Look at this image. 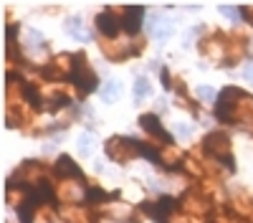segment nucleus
Returning <instances> with one entry per match:
<instances>
[{
    "mask_svg": "<svg viewBox=\"0 0 253 223\" xmlns=\"http://www.w3.org/2000/svg\"><path fill=\"white\" fill-rule=\"evenodd\" d=\"M104 152H107L109 160L119 162V165H126V162H132L139 155V147H137V142L126 139V137H109L107 145H104Z\"/></svg>",
    "mask_w": 253,
    "mask_h": 223,
    "instance_id": "nucleus-3",
    "label": "nucleus"
},
{
    "mask_svg": "<svg viewBox=\"0 0 253 223\" xmlns=\"http://www.w3.org/2000/svg\"><path fill=\"white\" fill-rule=\"evenodd\" d=\"M89 188L84 180H61V185L56 188V198L63 203H79V200H86Z\"/></svg>",
    "mask_w": 253,
    "mask_h": 223,
    "instance_id": "nucleus-5",
    "label": "nucleus"
},
{
    "mask_svg": "<svg viewBox=\"0 0 253 223\" xmlns=\"http://www.w3.org/2000/svg\"><path fill=\"white\" fill-rule=\"evenodd\" d=\"M243 76H246V79L251 81V84H253V64H248V66L243 69Z\"/></svg>",
    "mask_w": 253,
    "mask_h": 223,
    "instance_id": "nucleus-25",
    "label": "nucleus"
},
{
    "mask_svg": "<svg viewBox=\"0 0 253 223\" xmlns=\"http://www.w3.org/2000/svg\"><path fill=\"white\" fill-rule=\"evenodd\" d=\"M248 48H251V53H253V44H251V46H248Z\"/></svg>",
    "mask_w": 253,
    "mask_h": 223,
    "instance_id": "nucleus-27",
    "label": "nucleus"
},
{
    "mask_svg": "<svg viewBox=\"0 0 253 223\" xmlns=\"http://www.w3.org/2000/svg\"><path fill=\"white\" fill-rule=\"evenodd\" d=\"M162 223H193V221H190L187 216H177V213H172L170 218H165Z\"/></svg>",
    "mask_w": 253,
    "mask_h": 223,
    "instance_id": "nucleus-23",
    "label": "nucleus"
},
{
    "mask_svg": "<svg viewBox=\"0 0 253 223\" xmlns=\"http://www.w3.org/2000/svg\"><path fill=\"white\" fill-rule=\"evenodd\" d=\"M66 104H69V96H66V94H51V96H48V101H46V109L58 112V109H63Z\"/></svg>",
    "mask_w": 253,
    "mask_h": 223,
    "instance_id": "nucleus-15",
    "label": "nucleus"
},
{
    "mask_svg": "<svg viewBox=\"0 0 253 223\" xmlns=\"http://www.w3.org/2000/svg\"><path fill=\"white\" fill-rule=\"evenodd\" d=\"M180 137H190V134H193V130H190L187 125H177V130H175Z\"/></svg>",
    "mask_w": 253,
    "mask_h": 223,
    "instance_id": "nucleus-24",
    "label": "nucleus"
},
{
    "mask_svg": "<svg viewBox=\"0 0 253 223\" xmlns=\"http://www.w3.org/2000/svg\"><path fill=\"white\" fill-rule=\"evenodd\" d=\"M180 206H182L185 211H190V213H208V211H210V200H208L203 193H198V190H190V193L182 195Z\"/></svg>",
    "mask_w": 253,
    "mask_h": 223,
    "instance_id": "nucleus-10",
    "label": "nucleus"
},
{
    "mask_svg": "<svg viewBox=\"0 0 253 223\" xmlns=\"http://www.w3.org/2000/svg\"><path fill=\"white\" fill-rule=\"evenodd\" d=\"M107 193L104 190H99V188H89V195H86V200L89 203H96V206H101V203H107Z\"/></svg>",
    "mask_w": 253,
    "mask_h": 223,
    "instance_id": "nucleus-18",
    "label": "nucleus"
},
{
    "mask_svg": "<svg viewBox=\"0 0 253 223\" xmlns=\"http://www.w3.org/2000/svg\"><path fill=\"white\" fill-rule=\"evenodd\" d=\"M63 28H66V33H69V36H74V38H79V41H91V38H89V33L84 31V20H81L79 15L66 18V23H63Z\"/></svg>",
    "mask_w": 253,
    "mask_h": 223,
    "instance_id": "nucleus-11",
    "label": "nucleus"
},
{
    "mask_svg": "<svg viewBox=\"0 0 253 223\" xmlns=\"http://www.w3.org/2000/svg\"><path fill=\"white\" fill-rule=\"evenodd\" d=\"M119 94H122V87H119V84H114V81H109V84H104V89H101L104 101H114Z\"/></svg>",
    "mask_w": 253,
    "mask_h": 223,
    "instance_id": "nucleus-17",
    "label": "nucleus"
},
{
    "mask_svg": "<svg viewBox=\"0 0 253 223\" xmlns=\"http://www.w3.org/2000/svg\"><path fill=\"white\" fill-rule=\"evenodd\" d=\"M198 99L200 101H215L218 99V94H215V89H210V87H198Z\"/></svg>",
    "mask_w": 253,
    "mask_h": 223,
    "instance_id": "nucleus-19",
    "label": "nucleus"
},
{
    "mask_svg": "<svg viewBox=\"0 0 253 223\" xmlns=\"http://www.w3.org/2000/svg\"><path fill=\"white\" fill-rule=\"evenodd\" d=\"M152 94V84H150V79H144V76H137L134 81V101H142Z\"/></svg>",
    "mask_w": 253,
    "mask_h": 223,
    "instance_id": "nucleus-13",
    "label": "nucleus"
},
{
    "mask_svg": "<svg viewBox=\"0 0 253 223\" xmlns=\"http://www.w3.org/2000/svg\"><path fill=\"white\" fill-rule=\"evenodd\" d=\"M96 28H99V33L101 36H107V38H112V36H117L119 33V28H122V18H117L112 10H104V13H99L96 15Z\"/></svg>",
    "mask_w": 253,
    "mask_h": 223,
    "instance_id": "nucleus-8",
    "label": "nucleus"
},
{
    "mask_svg": "<svg viewBox=\"0 0 253 223\" xmlns=\"http://www.w3.org/2000/svg\"><path fill=\"white\" fill-rule=\"evenodd\" d=\"M203 150H205L210 157H213V160L223 162L228 170L236 168V165H233V152H230V139H228L225 132H210V134H205Z\"/></svg>",
    "mask_w": 253,
    "mask_h": 223,
    "instance_id": "nucleus-2",
    "label": "nucleus"
},
{
    "mask_svg": "<svg viewBox=\"0 0 253 223\" xmlns=\"http://www.w3.org/2000/svg\"><path fill=\"white\" fill-rule=\"evenodd\" d=\"M56 178H61V180H84L79 165H76L69 155H61V157L56 160Z\"/></svg>",
    "mask_w": 253,
    "mask_h": 223,
    "instance_id": "nucleus-9",
    "label": "nucleus"
},
{
    "mask_svg": "<svg viewBox=\"0 0 253 223\" xmlns=\"http://www.w3.org/2000/svg\"><path fill=\"white\" fill-rule=\"evenodd\" d=\"M241 18L246 20L248 26H253V5H243L241 8Z\"/></svg>",
    "mask_w": 253,
    "mask_h": 223,
    "instance_id": "nucleus-22",
    "label": "nucleus"
},
{
    "mask_svg": "<svg viewBox=\"0 0 253 223\" xmlns=\"http://www.w3.org/2000/svg\"><path fill=\"white\" fill-rule=\"evenodd\" d=\"M122 28L129 33V36H134L139 28H142V20H144V8L142 5H129V8H124L122 10Z\"/></svg>",
    "mask_w": 253,
    "mask_h": 223,
    "instance_id": "nucleus-7",
    "label": "nucleus"
},
{
    "mask_svg": "<svg viewBox=\"0 0 253 223\" xmlns=\"http://www.w3.org/2000/svg\"><path fill=\"white\" fill-rule=\"evenodd\" d=\"M215 117L220 122H228V125H238V122L246 125V122H253V99L236 87H225L218 94Z\"/></svg>",
    "mask_w": 253,
    "mask_h": 223,
    "instance_id": "nucleus-1",
    "label": "nucleus"
},
{
    "mask_svg": "<svg viewBox=\"0 0 253 223\" xmlns=\"http://www.w3.org/2000/svg\"><path fill=\"white\" fill-rule=\"evenodd\" d=\"M139 127L150 137H160L162 145H172V137H170V132H165V127H162V122H160L157 114H142L139 117Z\"/></svg>",
    "mask_w": 253,
    "mask_h": 223,
    "instance_id": "nucleus-6",
    "label": "nucleus"
},
{
    "mask_svg": "<svg viewBox=\"0 0 253 223\" xmlns=\"http://www.w3.org/2000/svg\"><path fill=\"white\" fill-rule=\"evenodd\" d=\"M218 10L223 13V15H228L230 20H241L238 15H241V8H233V5H218Z\"/></svg>",
    "mask_w": 253,
    "mask_h": 223,
    "instance_id": "nucleus-20",
    "label": "nucleus"
},
{
    "mask_svg": "<svg viewBox=\"0 0 253 223\" xmlns=\"http://www.w3.org/2000/svg\"><path fill=\"white\" fill-rule=\"evenodd\" d=\"M162 84H165V87H172V84H170V71H167V69H162Z\"/></svg>",
    "mask_w": 253,
    "mask_h": 223,
    "instance_id": "nucleus-26",
    "label": "nucleus"
},
{
    "mask_svg": "<svg viewBox=\"0 0 253 223\" xmlns=\"http://www.w3.org/2000/svg\"><path fill=\"white\" fill-rule=\"evenodd\" d=\"M180 155H177V150L172 147V145H162L160 147V165H165V168H177L180 165V160H177Z\"/></svg>",
    "mask_w": 253,
    "mask_h": 223,
    "instance_id": "nucleus-12",
    "label": "nucleus"
},
{
    "mask_svg": "<svg viewBox=\"0 0 253 223\" xmlns=\"http://www.w3.org/2000/svg\"><path fill=\"white\" fill-rule=\"evenodd\" d=\"M69 223H91V213L89 211H84V208H74L66 213Z\"/></svg>",
    "mask_w": 253,
    "mask_h": 223,
    "instance_id": "nucleus-16",
    "label": "nucleus"
},
{
    "mask_svg": "<svg viewBox=\"0 0 253 223\" xmlns=\"http://www.w3.org/2000/svg\"><path fill=\"white\" fill-rule=\"evenodd\" d=\"M79 150H81L84 155H89V150H91V137H89V134H84V137L79 139Z\"/></svg>",
    "mask_w": 253,
    "mask_h": 223,
    "instance_id": "nucleus-21",
    "label": "nucleus"
},
{
    "mask_svg": "<svg viewBox=\"0 0 253 223\" xmlns=\"http://www.w3.org/2000/svg\"><path fill=\"white\" fill-rule=\"evenodd\" d=\"M74 84L84 91V94H89L96 89V71L89 66V61H86V53H76L74 56Z\"/></svg>",
    "mask_w": 253,
    "mask_h": 223,
    "instance_id": "nucleus-4",
    "label": "nucleus"
},
{
    "mask_svg": "<svg viewBox=\"0 0 253 223\" xmlns=\"http://www.w3.org/2000/svg\"><path fill=\"white\" fill-rule=\"evenodd\" d=\"M152 36H157L160 41H167V38L172 36V26L165 23V18H157L155 23H152Z\"/></svg>",
    "mask_w": 253,
    "mask_h": 223,
    "instance_id": "nucleus-14",
    "label": "nucleus"
}]
</instances>
